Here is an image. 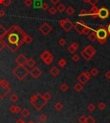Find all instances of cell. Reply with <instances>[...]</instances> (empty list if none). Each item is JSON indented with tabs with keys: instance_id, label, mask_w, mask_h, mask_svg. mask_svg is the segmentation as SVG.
Listing matches in <instances>:
<instances>
[{
	"instance_id": "obj_42",
	"label": "cell",
	"mask_w": 110,
	"mask_h": 123,
	"mask_svg": "<svg viewBox=\"0 0 110 123\" xmlns=\"http://www.w3.org/2000/svg\"><path fill=\"white\" fill-rule=\"evenodd\" d=\"M71 60H73L74 62H78V60H80V54H73L72 55V57H71Z\"/></svg>"
},
{
	"instance_id": "obj_25",
	"label": "cell",
	"mask_w": 110,
	"mask_h": 123,
	"mask_svg": "<svg viewBox=\"0 0 110 123\" xmlns=\"http://www.w3.org/2000/svg\"><path fill=\"white\" fill-rule=\"evenodd\" d=\"M54 108L57 111H61L62 109H63V108H64V105H63V103H62L61 102H57V103H55Z\"/></svg>"
},
{
	"instance_id": "obj_11",
	"label": "cell",
	"mask_w": 110,
	"mask_h": 123,
	"mask_svg": "<svg viewBox=\"0 0 110 123\" xmlns=\"http://www.w3.org/2000/svg\"><path fill=\"white\" fill-rule=\"evenodd\" d=\"M29 74L32 76L33 78H35V79H38V78H41V76L42 75V72H41V69H40L39 67L35 66V67H33L32 70L29 72Z\"/></svg>"
},
{
	"instance_id": "obj_16",
	"label": "cell",
	"mask_w": 110,
	"mask_h": 123,
	"mask_svg": "<svg viewBox=\"0 0 110 123\" xmlns=\"http://www.w3.org/2000/svg\"><path fill=\"white\" fill-rule=\"evenodd\" d=\"M9 30L4 28V25H0V39H4L5 36L8 35Z\"/></svg>"
},
{
	"instance_id": "obj_43",
	"label": "cell",
	"mask_w": 110,
	"mask_h": 123,
	"mask_svg": "<svg viewBox=\"0 0 110 123\" xmlns=\"http://www.w3.org/2000/svg\"><path fill=\"white\" fill-rule=\"evenodd\" d=\"M88 109L90 110V112H94L95 109H96V106H95L93 103H90V104L88 105Z\"/></svg>"
},
{
	"instance_id": "obj_26",
	"label": "cell",
	"mask_w": 110,
	"mask_h": 123,
	"mask_svg": "<svg viewBox=\"0 0 110 123\" xmlns=\"http://www.w3.org/2000/svg\"><path fill=\"white\" fill-rule=\"evenodd\" d=\"M19 99V97H18V95L16 94V93H12V94L10 95V100L12 102V103H16L17 101H18Z\"/></svg>"
},
{
	"instance_id": "obj_51",
	"label": "cell",
	"mask_w": 110,
	"mask_h": 123,
	"mask_svg": "<svg viewBox=\"0 0 110 123\" xmlns=\"http://www.w3.org/2000/svg\"><path fill=\"white\" fill-rule=\"evenodd\" d=\"M51 1V3L53 4H54V5H56V4H59V2H60V0H50Z\"/></svg>"
},
{
	"instance_id": "obj_4",
	"label": "cell",
	"mask_w": 110,
	"mask_h": 123,
	"mask_svg": "<svg viewBox=\"0 0 110 123\" xmlns=\"http://www.w3.org/2000/svg\"><path fill=\"white\" fill-rule=\"evenodd\" d=\"M73 28L79 35H89L90 31H93V29H92L91 28H90V27H88L83 21H78V22H77V23L73 25Z\"/></svg>"
},
{
	"instance_id": "obj_38",
	"label": "cell",
	"mask_w": 110,
	"mask_h": 123,
	"mask_svg": "<svg viewBox=\"0 0 110 123\" xmlns=\"http://www.w3.org/2000/svg\"><path fill=\"white\" fill-rule=\"evenodd\" d=\"M48 11H49V14L52 15V16H53V15H55L56 13L58 12L57 9L55 8V7H49Z\"/></svg>"
},
{
	"instance_id": "obj_29",
	"label": "cell",
	"mask_w": 110,
	"mask_h": 123,
	"mask_svg": "<svg viewBox=\"0 0 110 123\" xmlns=\"http://www.w3.org/2000/svg\"><path fill=\"white\" fill-rule=\"evenodd\" d=\"M65 12H66V14L67 15H69V16H72V15L75 13V10H74L73 7L69 6L65 9Z\"/></svg>"
},
{
	"instance_id": "obj_22",
	"label": "cell",
	"mask_w": 110,
	"mask_h": 123,
	"mask_svg": "<svg viewBox=\"0 0 110 123\" xmlns=\"http://www.w3.org/2000/svg\"><path fill=\"white\" fill-rule=\"evenodd\" d=\"M21 115H22V116L23 118H28L30 115V112H29V110L28 109H23L21 110Z\"/></svg>"
},
{
	"instance_id": "obj_60",
	"label": "cell",
	"mask_w": 110,
	"mask_h": 123,
	"mask_svg": "<svg viewBox=\"0 0 110 123\" xmlns=\"http://www.w3.org/2000/svg\"><path fill=\"white\" fill-rule=\"evenodd\" d=\"M109 123H110V122H109Z\"/></svg>"
},
{
	"instance_id": "obj_2",
	"label": "cell",
	"mask_w": 110,
	"mask_h": 123,
	"mask_svg": "<svg viewBox=\"0 0 110 123\" xmlns=\"http://www.w3.org/2000/svg\"><path fill=\"white\" fill-rule=\"evenodd\" d=\"M29 102H30L31 105H32L37 111H40L46 106L47 102L45 101V99L43 98L42 95L41 93H37L31 96L29 98Z\"/></svg>"
},
{
	"instance_id": "obj_53",
	"label": "cell",
	"mask_w": 110,
	"mask_h": 123,
	"mask_svg": "<svg viewBox=\"0 0 110 123\" xmlns=\"http://www.w3.org/2000/svg\"><path fill=\"white\" fill-rule=\"evenodd\" d=\"M16 123H26V122H25L23 119H22V118H19V119L16 120Z\"/></svg>"
},
{
	"instance_id": "obj_46",
	"label": "cell",
	"mask_w": 110,
	"mask_h": 123,
	"mask_svg": "<svg viewBox=\"0 0 110 123\" xmlns=\"http://www.w3.org/2000/svg\"><path fill=\"white\" fill-rule=\"evenodd\" d=\"M11 4V0H4V3H3V5L4 7H9Z\"/></svg>"
},
{
	"instance_id": "obj_52",
	"label": "cell",
	"mask_w": 110,
	"mask_h": 123,
	"mask_svg": "<svg viewBox=\"0 0 110 123\" xmlns=\"http://www.w3.org/2000/svg\"><path fill=\"white\" fill-rule=\"evenodd\" d=\"M105 78H106L107 79H110V71H108V72H107L106 73H105Z\"/></svg>"
},
{
	"instance_id": "obj_35",
	"label": "cell",
	"mask_w": 110,
	"mask_h": 123,
	"mask_svg": "<svg viewBox=\"0 0 110 123\" xmlns=\"http://www.w3.org/2000/svg\"><path fill=\"white\" fill-rule=\"evenodd\" d=\"M90 75H91V76L96 77L98 75V73H99V71H98L97 68H92L91 70H90Z\"/></svg>"
},
{
	"instance_id": "obj_5",
	"label": "cell",
	"mask_w": 110,
	"mask_h": 123,
	"mask_svg": "<svg viewBox=\"0 0 110 123\" xmlns=\"http://www.w3.org/2000/svg\"><path fill=\"white\" fill-rule=\"evenodd\" d=\"M95 32H96L98 42H99L101 45H104V44L106 43L107 38H108V33L107 29H105V28H103L102 26H101V27H99L96 30H95Z\"/></svg>"
},
{
	"instance_id": "obj_31",
	"label": "cell",
	"mask_w": 110,
	"mask_h": 123,
	"mask_svg": "<svg viewBox=\"0 0 110 123\" xmlns=\"http://www.w3.org/2000/svg\"><path fill=\"white\" fill-rule=\"evenodd\" d=\"M66 64H67V62H66V60H65V59H60V60H59V62H58V66H59V67H65V66H66Z\"/></svg>"
},
{
	"instance_id": "obj_45",
	"label": "cell",
	"mask_w": 110,
	"mask_h": 123,
	"mask_svg": "<svg viewBox=\"0 0 110 123\" xmlns=\"http://www.w3.org/2000/svg\"><path fill=\"white\" fill-rule=\"evenodd\" d=\"M85 121H86L85 115H81V116L78 118V122L79 123H85Z\"/></svg>"
},
{
	"instance_id": "obj_55",
	"label": "cell",
	"mask_w": 110,
	"mask_h": 123,
	"mask_svg": "<svg viewBox=\"0 0 110 123\" xmlns=\"http://www.w3.org/2000/svg\"><path fill=\"white\" fill-rule=\"evenodd\" d=\"M107 30H108V35H110V23H109V24H108V28H107Z\"/></svg>"
},
{
	"instance_id": "obj_54",
	"label": "cell",
	"mask_w": 110,
	"mask_h": 123,
	"mask_svg": "<svg viewBox=\"0 0 110 123\" xmlns=\"http://www.w3.org/2000/svg\"><path fill=\"white\" fill-rule=\"evenodd\" d=\"M5 16V12L4 10H0V17H4Z\"/></svg>"
},
{
	"instance_id": "obj_56",
	"label": "cell",
	"mask_w": 110,
	"mask_h": 123,
	"mask_svg": "<svg viewBox=\"0 0 110 123\" xmlns=\"http://www.w3.org/2000/svg\"><path fill=\"white\" fill-rule=\"evenodd\" d=\"M27 123H35V122H34V121H31V120H30V121H28V122H27Z\"/></svg>"
},
{
	"instance_id": "obj_28",
	"label": "cell",
	"mask_w": 110,
	"mask_h": 123,
	"mask_svg": "<svg viewBox=\"0 0 110 123\" xmlns=\"http://www.w3.org/2000/svg\"><path fill=\"white\" fill-rule=\"evenodd\" d=\"M56 9H57V10H58V12H59V13H63L64 11H65V6L63 4H58V6L56 7Z\"/></svg>"
},
{
	"instance_id": "obj_12",
	"label": "cell",
	"mask_w": 110,
	"mask_h": 123,
	"mask_svg": "<svg viewBox=\"0 0 110 123\" xmlns=\"http://www.w3.org/2000/svg\"><path fill=\"white\" fill-rule=\"evenodd\" d=\"M27 60H28V59L25 57L24 54H20V55H18L16 58L15 61L17 63V65H20V66H25L26 63H27Z\"/></svg>"
},
{
	"instance_id": "obj_57",
	"label": "cell",
	"mask_w": 110,
	"mask_h": 123,
	"mask_svg": "<svg viewBox=\"0 0 110 123\" xmlns=\"http://www.w3.org/2000/svg\"><path fill=\"white\" fill-rule=\"evenodd\" d=\"M83 1H84V3H89V1H90V0H83Z\"/></svg>"
},
{
	"instance_id": "obj_8",
	"label": "cell",
	"mask_w": 110,
	"mask_h": 123,
	"mask_svg": "<svg viewBox=\"0 0 110 123\" xmlns=\"http://www.w3.org/2000/svg\"><path fill=\"white\" fill-rule=\"evenodd\" d=\"M90 76H91V75H90V72H84L83 73H81L79 76L78 77V82L81 83L82 84H85L86 83L90 80Z\"/></svg>"
},
{
	"instance_id": "obj_9",
	"label": "cell",
	"mask_w": 110,
	"mask_h": 123,
	"mask_svg": "<svg viewBox=\"0 0 110 123\" xmlns=\"http://www.w3.org/2000/svg\"><path fill=\"white\" fill-rule=\"evenodd\" d=\"M97 16L99 18L102 19V20H105V19H107L109 17V10L107 8H105V7H102V8H100L98 10Z\"/></svg>"
},
{
	"instance_id": "obj_47",
	"label": "cell",
	"mask_w": 110,
	"mask_h": 123,
	"mask_svg": "<svg viewBox=\"0 0 110 123\" xmlns=\"http://www.w3.org/2000/svg\"><path fill=\"white\" fill-rule=\"evenodd\" d=\"M53 55H52L51 57L49 58L48 60H46V61L44 62V63H45L46 65H48V66H49V65H51V64L53 63Z\"/></svg>"
},
{
	"instance_id": "obj_48",
	"label": "cell",
	"mask_w": 110,
	"mask_h": 123,
	"mask_svg": "<svg viewBox=\"0 0 110 123\" xmlns=\"http://www.w3.org/2000/svg\"><path fill=\"white\" fill-rule=\"evenodd\" d=\"M33 4L32 0H24V5L27 7H30Z\"/></svg>"
},
{
	"instance_id": "obj_21",
	"label": "cell",
	"mask_w": 110,
	"mask_h": 123,
	"mask_svg": "<svg viewBox=\"0 0 110 123\" xmlns=\"http://www.w3.org/2000/svg\"><path fill=\"white\" fill-rule=\"evenodd\" d=\"M83 90H84V84H82L81 83H78L74 85V90L76 92H81Z\"/></svg>"
},
{
	"instance_id": "obj_10",
	"label": "cell",
	"mask_w": 110,
	"mask_h": 123,
	"mask_svg": "<svg viewBox=\"0 0 110 123\" xmlns=\"http://www.w3.org/2000/svg\"><path fill=\"white\" fill-rule=\"evenodd\" d=\"M11 91L10 86H3L0 84V99H4Z\"/></svg>"
},
{
	"instance_id": "obj_59",
	"label": "cell",
	"mask_w": 110,
	"mask_h": 123,
	"mask_svg": "<svg viewBox=\"0 0 110 123\" xmlns=\"http://www.w3.org/2000/svg\"><path fill=\"white\" fill-rule=\"evenodd\" d=\"M35 123H39V122H35Z\"/></svg>"
},
{
	"instance_id": "obj_27",
	"label": "cell",
	"mask_w": 110,
	"mask_h": 123,
	"mask_svg": "<svg viewBox=\"0 0 110 123\" xmlns=\"http://www.w3.org/2000/svg\"><path fill=\"white\" fill-rule=\"evenodd\" d=\"M80 55H81L82 57L84 58V59L85 60H91V59H92V58L90 57V56L89 55V54H88V53H86V52L84 51V50L81 51V53H80Z\"/></svg>"
},
{
	"instance_id": "obj_58",
	"label": "cell",
	"mask_w": 110,
	"mask_h": 123,
	"mask_svg": "<svg viewBox=\"0 0 110 123\" xmlns=\"http://www.w3.org/2000/svg\"><path fill=\"white\" fill-rule=\"evenodd\" d=\"M3 3H4V0H0V4H3Z\"/></svg>"
},
{
	"instance_id": "obj_49",
	"label": "cell",
	"mask_w": 110,
	"mask_h": 123,
	"mask_svg": "<svg viewBox=\"0 0 110 123\" xmlns=\"http://www.w3.org/2000/svg\"><path fill=\"white\" fill-rule=\"evenodd\" d=\"M49 9V5L47 4L46 2H43L42 3V5H41V10H48Z\"/></svg>"
},
{
	"instance_id": "obj_14",
	"label": "cell",
	"mask_w": 110,
	"mask_h": 123,
	"mask_svg": "<svg viewBox=\"0 0 110 123\" xmlns=\"http://www.w3.org/2000/svg\"><path fill=\"white\" fill-rule=\"evenodd\" d=\"M98 10H99V9H98L96 5H93V6L91 7V9L88 11V16H91L93 18H97L98 17V16H97Z\"/></svg>"
},
{
	"instance_id": "obj_50",
	"label": "cell",
	"mask_w": 110,
	"mask_h": 123,
	"mask_svg": "<svg viewBox=\"0 0 110 123\" xmlns=\"http://www.w3.org/2000/svg\"><path fill=\"white\" fill-rule=\"evenodd\" d=\"M98 3V0H90L89 1V4H90L93 6V5H96V4Z\"/></svg>"
},
{
	"instance_id": "obj_34",
	"label": "cell",
	"mask_w": 110,
	"mask_h": 123,
	"mask_svg": "<svg viewBox=\"0 0 110 123\" xmlns=\"http://www.w3.org/2000/svg\"><path fill=\"white\" fill-rule=\"evenodd\" d=\"M42 1L41 0H35V2L33 3L34 6L35 8H41V5H42Z\"/></svg>"
},
{
	"instance_id": "obj_17",
	"label": "cell",
	"mask_w": 110,
	"mask_h": 123,
	"mask_svg": "<svg viewBox=\"0 0 110 123\" xmlns=\"http://www.w3.org/2000/svg\"><path fill=\"white\" fill-rule=\"evenodd\" d=\"M10 112L11 114H19L21 113V107L20 106H16V105H12V106L10 107V109H9Z\"/></svg>"
},
{
	"instance_id": "obj_36",
	"label": "cell",
	"mask_w": 110,
	"mask_h": 123,
	"mask_svg": "<svg viewBox=\"0 0 110 123\" xmlns=\"http://www.w3.org/2000/svg\"><path fill=\"white\" fill-rule=\"evenodd\" d=\"M106 107H107L106 103H103V102H100V103H98V105H97V108L100 109V110H102V111L106 109Z\"/></svg>"
},
{
	"instance_id": "obj_30",
	"label": "cell",
	"mask_w": 110,
	"mask_h": 123,
	"mask_svg": "<svg viewBox=\"0 0 110 123\" xmlns=\"http://www.w3.org/2000/svg\"><path fill=\"white\" fill-rule=\"evenodd\" d=\"M42 97H43V98L45 99V101L47 103H48L49 101L52 99V95H51V93H49V92H45L42 95Z\"/></svg>"
},
{
	"instance_id": "obj_7",
	"label": "cell",
	"mask_w": 110,
	"mask_h": 123,
	"mask_svg": "<svg viewBox=\"0 0 110 123\" xmlns=\"http://www.w3.org/2000/svg\"><path fill=\"white\" fill-rule=\"evenodd\" d=\"M53 30V28L49 23H44L41 25V27L39 28V31L43 35H47L48 34H50Z\"/></svg>"
},
{
	"instance_id": "obj_40",
	"label": "cell",
	"mask_w": 110,
	"mask_h": 123,
	"mask_svg": "<svg viewBox=\"0 0 110 123\" xmlns=\"http://www.w3.org/2000/svg\"><path fill=\"white\" fill-rule=\"evenodd\" d=\"M58 43H59V45L60 46V47H64V46L66 44V40H65V38H60V39L59 40V41H58Z\"/></svg>"
},
{
	"instance_id": "obj_33",
	"label": "cell",
	"mask_w": 110,
	"mask_h": 123,
	"mask_svg": "<svg viewBox=\"0 0 110 123\" xmlns=\"http://www.w3.org/2000/svg\"><path fill=\"white\" fill-rule=\"evenodd\" d=\"M85 123H96V119L92 115H89V116L86 117Z\"/></svg>"
},
{
	"instance_id": "obj_44",
	"label": "cell",
	"mask_w": 110,
	"mask_h": 123,
	"mask_svg": "<svg viewBox=\"0 0 110 123\" xmlns=\"http://www.w3.org/2000/svg\"><path fill=\"white\" fill-rule=\"evenodd\" d=\"M79 17H85V16H88V11L86 10H82L78 14Z\"/></svg>"
},
{
	"instance_id": "obj_18",
	"label": "cell",
	"mask_w": 110,
	"mask_h": 123,
	"mask_svg": "<svg viewBox=\"0 0 110 123\" xmlns=\"http://www.w3.org/2000/svg\"><path fill=\"white\" fill-rule=\"evenodd\" d=\"M53 55L49 51H44L42 53H41V60H42L43 62H45L47 60H48L49 58L51 57V56Z\"/></svg>"
},
{
	"instance_id": "obj_41",
	"label": "cell",
	"mask_w": 110,
	"mask_h": 123,
	"mask_svg": "<svg viewBox=\"0 0 110 123\" xmlns=\"http://www.w3.org/2000/svg\"><path fill=\"white\" fill-rule=\"evenodd\" d=\"M47 120V116L45 114H42V115H41L39 116V121H41V122H45Z\"/></svg>"
},
{
	"instance_id": "obj_24",
	"label": "cell",
	"mask_w": 110,
	"mask_h": 123,
	"mask_svg": "<svg viewBox=\"0 0 110 123\" xmlns=\"http://www.w3.org/2000/svg\"><path fill=\"white\" fill-rule=\"evenodd\" d=\"M33 41V39L32 37L30 36L29 35H25L24 38H23V42H24L25 44H30L31 42Z\"/></svg>"
},
{
	"instance_id": "obj_6",
	"label": "cell",
	"mask_w": 110,
	"mask_h": 123,
	"mask_svg": "<svg viewBox=\"0 0 110 123\" xmlns=\"http://www.w3.org/2000/svg\"><path fill=\"white\" fill-rule=\"evenodd\" d=\"M59 25H60V27H61L65 32H69L73 28L74 24L72 23L71 19L65 18V19H61V20L59 21Z\"/></svg>"
},
{
	"instance_id": "obj_23",
	"label": "cell",
	"mask_w": 110,
	"mask_h": 123,
	"mask_svg": "<svg viewBox=\"0 0 110 123\" xmlns=\"http://www.w3.org/2000/svg\"><path fill=\"white\" fill-rule=\"evenodd\" d=\"M88 38H89V40H90V41H96V40H97L95 30H93V31L91 32V33H90L89 35H88Z\"/></svg>"
},
{
	"instance_id": "obj_13",
	"label": "cell",
	"mask_w": 110,
	"mask_h": 123,
	"mask_svg": "<svg viewBox=\"0 0 110 123\" xmlns=\"http://www.w3.org/2000/svg\"><path fill=\"white\" fill-rule=\"evenodd\" d=\"M84 51L86 52V53L89 54V55L90 56L91 58H93L95 56V54L96 53V49L94 48V47L93 46H91V45H89V46H87V47H85V48H84Z\"/></svg>"
},
{
	"instance_id": "obj_37",
	"label": "cell",
	"mask_w": 110,
	"mask_h": 123,
	"mask_svg": "<svg viewBox=\"0 0 110 123\" xmlns=\"http://www.w3.org/2000/svg\"><path fill=\"white\" fill-rule=\"evenodd\" d=\"M6 47V42L4 39H0V51H3Z\"/></svg>"
},
{
	"instance_id": "obj_20",
	"label": "cell",
	"mask_w": 110,
	"mask_h": 123,
	"mask_svg": "<svg viewBox=\"0 0 110 123\" xmlns=\"http://www.w3.org/2000/svg\"><path fill=\"white\" fill-rule=\"evenodd\" d=\"M50 74H51L53 77H57L58 75L59 74V70L58 69V67H56V66H53V67H52L51 69H50Z\"/></svg>"
},
{
	"instance_id": "obj_3",
	"label": "cell",
	"mask_w": 110,
	"mask_h": 123,
	"mask_svg": "<svg viewBox=\"0 0 110 123\" xmlns=\"http://www.w3.org/2000/svg\"><path fill=\"white\" fill-rule=\"evenodd\" d=\"M12 73L14 74V76H16V78L17 79H19L20 81H23L26 78V77L29 74V71L27 67H25V66H18L15 67L12 71Z\"/></svg>"
},
{
	"instance_id": "obj_32",
	"label": "cell",
	"mask_w": 110,
	"mask_h": 123,
	"mask_svg": "<svg viewBox=\"0 0 110 123\" xmlns=\"http://www.w3.org/2000/svg\"><path fill=\"white\" fill-rule=\"evenodd\" d=\"M59 90H61L62 92H66V91H68V90H69V86H68L66 84H62L61 85H60V87H59Z\"/></svg>"
},
{
	"instance_id": "obj_1",
	"label": "cell",
	"mask_w": 110,
	"mask_h": 123,
	"mask_svg": "<svg viewBox=\"0 0 110 123\" xmlns=\"http://www.w3.org/2000/svg\"><path fill=\"white\" fill-rule=\"evenodd\" d=\"M25 35L26 33L17 25H12L10 27L8 35L5 36L7 37V40L4 41L6 42V47L10 49V52L12 53L17 52L19 47L24 44L23 38Z\"/></svg>"
},
{
	"instance_id": "obj_15",
	"label": "cell",
	"mask_w": 110,
	"mask_h": 123,
	"mask_svg": "<svg viewBox=\"0 0 110 123\" xmlns=\"http://www.w3.org/2000/svg\"><path fill=\"white\" fill-rule=\"evenodd\" d=\"M78 42H76V41H74V42H72V43L71 44V45L69 46V47H67V50L69 53H74L77 50H78Z\"/></svg>"
},
{
	"instance_id": "obj_39",
	"label": "cell",
	"mask_w": 110,
	"mask_h": 123,
	"mask_svg": "<svg viewBox=\"0 0 110 123\" xmlns=\"http://www.w3.org/2000/svg\"><path fill=\"white\" fill-rule=\"evenodd\" d=\"M0 84L3 85V86H10V83H9V81L6 79H4V78L0 79Z\"/></svg>"
},
{
	"instance_id": "obj_19",
	"label": "cell",
	"mask_w": 110,
	"mask_h": 123,
	"mask_svg": "<svg viewBox=\"0 0 110 123\" xmlns=\"http://www.w3.org/2000/svg\"><path fill=\"white\" fill-rule=\"evenodd\" d=\"M36 61H35L34 59H32V58H29V59H28V60H27V63L26 65L28 66V67L29 68H33L35 67V66H36Z\"/></svg>"
}]
</instances>
